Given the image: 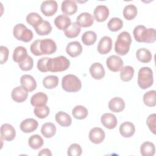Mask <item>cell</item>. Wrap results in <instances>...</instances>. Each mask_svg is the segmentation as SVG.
I'll return each instance as SVG.
<instances>
[{
    "label": "cell",
    "mask_w": 156,
    "mask_h": 156,
    "mask_svg": "<svg viewBox=\"0 0 156 156\" xmlns=\"http://www.w3.org/2000/svg\"><path fill=\"white\" fill-rule=\"evenodd\" d=\"M136 57L138 60L144 63L150 62L152 58L150 51L146 48L138 49L136 52Z\"/></svg>",
    "instance_id": "cell-28"
},
{
    "label": "cell",
    "mask_w": 156,
    "mask_h": 156,
    "mask_svg": "<svg viewBox=\"0 0 156 156\" xmlns=\"http://www.w3.org/2000/svg\"><path fill=\"white\" fill-rule=\"evenodd\" d=\"M40 41L41 40L38 39L35 40L30 45V52L35 55L36 56H40L42 55V54L40 51Z\"/></svg>",
    "instance_id": "cell-47"
},
{
    "label": "cell",
    "mask_w": 156,
    "mask_h": 156,
    "mask_svg": "<svg viewBox=\"0 0 156 156\" xmlns=\"http://www.w3.org/2000/svg\"><path fill=\"white\" fill-rule=\"evenodd\" d=\"M13 34L15 38L23 42H29L33 38V32L31 30L22 24L19 23L16 24L13 30Z\"/></svg>",
    "instance_id": "cell-6"
},
{
    "label": "cell",
    "mask_w": 156,
    "mask_h": 156,
    "mask_svg": "<svg viewBox=\"0 0 156 156\" xmlns=\"http://www.w3.org/2000/svg\"><path fill=\"white\" fill-rule=\"evenodd\" d=\"M72 114L74 118L77 119H85L88 114V110L83 105H76L75 106L73 110Z\"/></svg>",
    "instance_id": "cell-36"
},
{
    "label": "cell",
    "mask_w": 156,
    "mask_h": 156,
    "mask_svg": "<svg viewBox=\"0 0 156 156\" xmlns=\"http://www.w3.org/2000/svg\"><path fill=\"white\" fill-rule=\"evenodd\" d=\"M94 18L98 22H103L109 15V10L106 5H99L96 7L93 12Z\"/></svg>",
    "instance_id": "cell-15"
},
{
    "label": "cell",
    "mask_w": 156,
    "mask_h": 156,
    "mask_svg": "<svg viewBox=\"0 0 156 156\" xmlns=\"http://www.w3.org/2000/svg\"><path fill=\"white\" fill-rule=\"evenodd\" d=\"M134 69L131 66H125L122 68L120 72V78L124 82L130 81L133 77Z\"/></svg>",
    "instance_id": "cell-34"
},
{
    "label": "cell",
    "mask_w": 156,
    "mask_h": 156,
    "mask_svg": "<svg viewBox=\"0 0 156 156\" xmlns=\"http://www.w3.org/2000/svg\"><path fill=\"white\" fill-rule=\"evenodd\" d=\"M34 112L35 115L40 119H43L47 117L50 112V109L48 106L46 105H43V106H38L35 107Z\"/></svg>",
    "instance_id": "cell-42"
},
{
    "label": "cell",
    "mask_w": 156,
    "mask_h": 156,
    "mask_svg": "<svg viewBox=\"0 0 156 156\" xmlns=\"http://www.w3.org/2000/svg\"><path fill=\"white\" fill-rule=\"evenodd\" d=\"M34 65V60L33 58L27 55V57L21 62L18 63V66L20 68L24 71L31 70L33 68Z\"/></svg>",
    "instance_id": "cell-43"
},
{
    "label": "cell",
    "mask_w": 156,
    "mask_h": 156,
    "mask_svg": "<svg viewBox=\"0 0 156 156\" xmlns=\"http://www.w3.org/2000/svg\"><path fill=\"white\" fill-rule=\"evenodd\" d=\"M66 52L71 57H76L82 53V46L77 41H71L67 44Z\"/></svg>",
    "instance_id": "cell-22"
},
{
    "label": "cell",
    "mask_w": 156,
    "mask_h": 156,
    "mask_svg": "<svg viewBox=\"0 0 156 156\" xmlns=\"http://www.w3.org/2000/svg\"><path fill=\"white\" fill-rule=\"evenodd\" d=\"M21 86L27 91L31 92L36 89L37 82L33 76L29 74L23 75L20 78Z\"/></svg>",
    "instance_id": "cell-13"
},
{
    "label": "cell",
    "mask_w": 156,
    "mask_h": 156,
    "mask_svg": "<svg viewBox=\"0 0 156 156\" xmlns=\"http://www.w3.org/2000/svg\"><path fill=\"white\" fill-rule=\"evenodd\" d=\"M96 34L91 30L86 31L82 35V41L86 46L93 45L96 42Z\"/></svg>",
    "instance_id": "cell-37"
},
{
    "label": "cell",
    "mask_w": 156,
    "mask_h": 156,
    "mask_svg": "<svg viewBox=\"0 0 156 156\" xmlns=\"http://www.w3.org/2000/svg\"><path fill=\"white\" fill-rule=\"evenodd\" d=\"M16 132L14 127L10 124H3L1 127V136L4 140L10 141L14 140Z\"/></svg>",
    "instance_id": "cell-10"
},
{
    "label": "cell",
    "mask_w": 156,
    "mask_h": 156,
    "mask_svg": "<svg viewBox=\"0 0 156 156\" xmlns=\"http://www.w3.org/2000/svg\"><path fill=\"white\" fill-rule=\"evenodd\" d=\"M120 134L124 138H129L133 135L135 132L134 124L129 121L122 122L119 126Z\"/></svg>",
    "instance_id": "cell-23"
},
{
    "label": "cell",
    "mask_w": 156,
    "mask_h": 156,
    "mask_svg": "<svg viewBox=\"0 0 156 156\" xmlns=\"http://www.w3.org/2000/svg\"><path fill=\"white\" fill-rule=\"evenodd\" d=\"M40 49L42 55H51L56 51L57 45L53 40L45 38L41 40Z\"/></svg>",
    "instance_id": "cell-8"
},
{
    "label": "cell",
    "mask_w": 156,
    "mask_h": 156,
    "mask_svg": "<svg viewBox=\"0 0 156 156\" xmlns=\"http://www.w3.org/2000/svg\"><path fill=\"white\" fill-rule=\"evenodd\" d=\"M49 58V57H45L41 58L40 59H39L38 60L37 66V69L40 71H41L42 73H46V72L48 71V62Z\"/></svg>",
    "instance_id": "cell-46"
},
{
    "label": "cell",
    "mask_w": 156,
    "mask_h": 156,
    "mask_svg": "<svg viewBox=\"0 0 156 156\" xmlns=\"http://www.w3.org/2000/svg\"><path fill=\"white\" fill-rule=\"evenodd\" d=\"M55 119L56 122L62 127H68L72 122L70 115L62 111H60L55 114Z\"/></svg>",
    "instance_id": "cell-26"
},
{
    "label": "cell",
    "mask_w": 156,
    "mask_h": 156,
    "mask_svg": "<svg viewBox=\"0 0 156 156\" xmlns=\"http://www.w3.org/2000/svg\"><path fill=\"white\" fill-rule=\"evenodd\" d=\"M135 40L140 43H152L156 40L155 29L154 28L147 29L143 25L136 26L133 31Z\"/></svg>",
    "instance_id": "cell-1"
},
{
    "label": "cell",
    "mask_w": 156,
    "mask_h": 156,
    "mask_svg": "<svg viewBox=\"0 0 156 156\" xmlns=\"http://www.w3.org/2000/svg\"><path fill=\"white\" fill-rule=\"evenodd\" d=\"M57 2L54 0L43 1L40 5L41 12L46 16H51L54 15L57 12Z\"/></svg>",
    "instance_id": "cell-7"
},
{
    "label": "cell",
    "mask_w": 156,
    "mask_h": 156,
    "mask_svg": "<svg viewBox=\"0 0 156 156\" xmlns=\"http://www.w3.org/2000/svg\"><path fill=\"white\" fill-rule=\"evenodd\" d=\"M155 151V145L152 142L146 141L141 145L140 153L143 156H153Z\"/></svg>",
    "instance_id": "cell-32"
},
{
    "label": "cell",
    "mask_w": 156,
    "mask_h": 156,
    "mask_svg": "<svg viewBox=\"0 0 156 156\" xmlns=\"http://www.w3.org/2000/svg\"><path fill=\"white\" fill-rule=\"evenodd\" d=\"M43 140L39 135L35 134L30 136L28 140V144L29 147L33 149H38L41 148L43 144Z\"/></svg>",
    "instance_id": "cell-35"
},
{
    "label": "cell",
    "mask_w": 156,
    "mask_h": 156,
    "mask_svg": "<svg viewBox=\"0 0 156 156\" xmlns=\"http://www.w3.org/2000/svg\"><path fill=\"white\" fill-rule=\"evenodd\" d=\"M70 65L69 60L65 56L60 55L55 58H49L48 62V71L62 72L66 70Z\"/></svg>",
    "instance_id": "cell-3"
},
{
    "label": "cell",
    "mask_w": 156,
    "mask_h": 156,
    "mask_svg": "<svg viewBox=\"0 0 156 156\" xmlns=\"http://www.w3.org/2000/svg\"><path fill=\"white\" fill-rule=\"evenodd\" d=\"M80 27L77 24L76 22H73L71 25L64 30L65 36L69 38H73L77 37L80 32Z\"/></svg>",
    "instance_id": "cell-31"
},
{
    "label": "cell",
    "mask_w": 156,
    "mask_h": 156,
    "mask_svg": "<svg viewBox=\"0 0 156 156\" xmlns=\"http://www.w3.org/2000/svg\"><path fill=\"white\" fill-rule=\"evenodd\" d=\"M101 121L102 125L107 129H113L116 127L118 120L115 115L110 113H106L102 115Z\"/></svg>",
    "instance_id": "cell-17"
},
{
    "label": "cell",
    "mask_w": 156,
    "mask_h": 156,
    "mask_svg": "<svg viewBox=\"0 0 156 156\" xmlns=\"http://www.w3.org/2000/svg\"><path fill=\"white\" fill-rule=\"evenodd\" d=\"M106 65L109 70L113 72H118L121 71L123 67V61L120 57L112 55L107 58Z\"/></svg>",
    "instance_id": "cell-9"
},
{
    "label": "cell",
    "mask_w": 156,
    "mask_h": 156,
    "mask_svg": "<svg viewBox=\"0 0 156 156\" xmlns=\"http://www.w3.org/2000/svg\"><path fill=\"white\" fill-rule=\"evenodd\" d=\"M41 133L46 138H52L56 133V127L52 122H46L41 126Z\"/></svg>",
    "instance_id": "cell-29"
},
{
    "label": "cell",
    "mask_w": 156,
    "mask_h": 156,
    "mask_svg": "<svg viewBox=\"0 0 156 156\" xmlns=\"http://www.w3.org/2000/svg\"><path fill=\"white\" fill-rule=\"evenodd\" d=\"M71 19L66 15H60L54 20V24L60 30H66L71 25Z\"/></svg>",
    "instance_id": "cell-24"
},
{
    "label": "cell",
    "mask_w": 156,
    "mask_h": 156,
    "mask_svg": "<svg viewBox=\"0 0 156 156\" xmlns=\"http://www.w3.org/2000/svg\"><path fill=\"white\" fill-rule=\"evenodd\" d=\"M108 106L112 112L119 113L124 109L125 102L121 98L115 97L110 100Z\"/></svg>",
    "instance_id": "cell-20"
},
{
    "label": "cell",
    "mask_w": 156,
    "mask_h": 156,
    "mask_svg": "<svg viewBox=\"0 0 156 156\" xmlns=\"http://www.w3.org/2000/svg\"><path fill=\"white\" fill-rule=\"evenodd\" d=\"M112 40L108 36L102 37L98 45V51L101 54H106L108 53L112 48Z\"/></svg>",
    "instance_id": "cell-12"
},
{
    "label": "cell",
    "mask_w": 156,
    "mask_h": 156,
    "mask_svg": "<svg viewBox=\"0 0 156 156\" xmlns=\"http://www.w3.org/2000/svg\"><path fill=\"white\" fill-rule=\"evenodd\" d=\"M105 132L100 127H94L90 130L89 140L94 144L102 143L105 138Z\"/></svg>",
    "instance_id": "cell-14"
},
{
    "label": "cell",
    "mask_w": 156,
    "mask_h": 156,
    "mask_svg": "<svg viewBox=\"0 0 156 156\" xmlns=\"http://www.w3.org/2000/svg\"><path fill=\"white\" fill-rule=\"evenodd\" d=\"M62 87L66 92H77L82 88V82L76 76L67 74L62 78Z\"/></svg>",
    "instance_id": "cell-5"
},
{
    "label": "cell",
    "mask_w": 156,
    "mask_h": 156,
    "mask_svg": "<svg viewBox=\"0 0 156 156\" xmlns=\"http://www.w3.org/2000/svg\"><path fill=\"white\" fill-rule=\"evenodd\" d=\"M38 126V123L37 120L33 118H27L21 122L20 127L24 133H30L35 131Z\"/></svg>",
    "instance_id": "cell-19"
},
{
    "label": "cell",
    "mask_w": 156,
    "mask_h": 156,
    "mask_svg": "<svg viewBox=\"0 0 156 156\" xmlns=\"http://www.w3.org/2000/svg\"><path fill=\"white\" fill-rule=\"evenodd\" d=\"M82 152V150L81 146L77 143L71 144L67 151V154L69 156H80Z\"/></svg>",
    "instance_id": "cell-44"
},
{
    "label": "cell",
    "mask_w": 156,
    "mask_h": 156,
    "mask_svg": "<svg viewBox=\"0 0 156 156\" xmlns=\"http://www.w3.org/2000/svg\"><path fill=\"white\" fill-rule=\"evenodd\" d=\"M144 104L148 107H154L156 105V91L151 90L143 95Z\"/></svg>",
    "instance_id": "cell-38"
},
{
    "label": "cell",
    "mask_w": 156,
    "mask_h": 156,
    "mask_svg": "<svg viewBox=\"0 0 156 156\" xmlns=\"http://www.w3.org/2000/svg\"><path fill=\"white\" fill-rule=\"evenodd\" d=\"M27 55L26 49L22 46H19L15 48L14 49L12 58L15 62L20 63L23 61L27 57Z\"/></svg>",
    "instance_id": "cell-27"
},
{
    "label": "cell",
    "mask_w": 156,
    "mask_h": 156,
    "mask_svg": "<svg viewBox=\"0 0 156 156\" xmlns=\"http://www.w3.org/2000/svg\"><path fill=\"white\" fill-rule=\"evenodd\" d=\"M1 64H4L5 63L8 59L9 57V49L6 46H1Z\"/></svg>",
    "instance_id": "cell-48"
},
{
    "label": "cell",
    "mask_w": 156,
    "mask_h": 156,
    "mask_svg": "<svg viewBox=\"0 0 156 156\" xmlns=\"http://www.w3.org/2000/svg\"><path fill=\"white\" fill-rule=\"evenodd\" d=\"M27 92L22 86H18L12 90L11 96L15 102L21 103L27 99L28 96Z\"/></svg>",
    "instance_id": "cell-11"
},
{
    "label": "cell",
    "mask_w": 156,
    "mask_h": 156,
    "mask_svg": "<svg viewBox=\"0 0 156 156\" xmlns=\"http://www.w3.org/2000/svg\"><path fill=\"white\" fill-rule=\"evenodd\" d=\"M132 43V38L128 32L124 31L120 33L115 43V51L120 55H124L128 53Z\"/></svg>",
    "instance_id": "cell-2"
},
{
    "label": "cell",
    "mask_w": 156,
    "mask_h": 156,
    "mask_svg": "<svg viewBox=\"0 0 156 156\" xmlns=\"http://www.w3.org/2000/svg\"><path fill=\"white\" fill-rule=\"evenodd\" d=\"M43 21V20L41 16L36 12L29 13L26 16L27 23L31 25L34 28L36 27Z\"/></svg>",
    "instance_id": "cell-40"
},
{
    "label": "cell",
    "mask_w": 156,
    "mask_h": 156,
    "mask_svg": "<svg viewBox=\"0 0 156 156\" xmlns=\"http://www.w3.org/2000/svg\"><path fill=\"white\" fill-rule=\"evenodd\" d=\"M58 84V78L57 76L49 75L45 77L43 80V86L48 89H53Z\"/></svg>",
    "instance_id": "cell-39"
},
{
    "label": "cell",
    "mask_w": 156,
    "mask_h": 156,
    "mask_svg": "<svg viewBox=\"0 0 156 156\" xmlns=\"http://www.w3.org/2000/svg\"><path fill=\"white\" fill-rule=\"evenodd\" d=\"M107 26L110 31L116 32L122 27L123 21L119 18L114 17L109 20L107 24Z\"/></svg>",
    "instance_id": "cell-41"
},
{
    "label": "cell",
    "mask_w": 156,
    "mask_h": 156,
    "mask_svg": "<svg viewBox=\"0 0 156 156\" xmlns=\"http://www.w3.org/2000/svg\"><path fill=\"white\" fill-rule=\"evenodd\" d=\"M76 23L80 27H90L94 23V18L91 13L88 12H83L77 16Z\"/></svg>",
    "instance_id": "cell-16"
},
{
    "label": "cell",
    "mask_w": 156,
    "mask_h": 156,
    "mask_svg": "<svg viewBox=\"0 0 156 156\" xmlns=\"http://www.w3.org/2000/svg\"><path fill=\"white\" fill-rule=\"evenodd\" d=\"M61 10L64 14L67 15H72L74 14L77 10L76 2L73 0H65L62 1Z\"/></svg>",
    "instance_id": "cell-21"
},
{
    "label": "cell",
    "mask_w": 156,
    "mask_h": 156,
    "mask_svg": "<svg viewBox=\"0 0 156 156\" xmlns=\"http://www.w3.org/2000/svg\"><path fill=\"white\" fill-rule=\"evenodd\" d=\"M39 156H51L52 153L51 151L49 149H43L40 151V152L38 154Z\"/></svg>",
    "instance_id": "cell-49"
},
{
    "label": "cell",
    "mask_w": 156,
    "mask_h": 156,
    "mask_svg": "<svg viewBox=\"0 0 156 156\" xmlns=\"http://www.w3.org/2000/svg\"><path fill=\"white\" fill-rule=\"evenodd\" d=\"M90 73L91 77L96 80L102 79L105 76V69L102 65L99 62L93 63L90 67Z\"/></svg>",
    "instance_id": "cell-18"
},
{
    "label": "cell",
    "mask_w": 156,
    "mask_h": 156,
    "mask_svg": "<svg viewBox=\"0 0 156 156\" xmlns=\"http://www.w3.org/2000/svg\"><path fill=\"white\" fill-rule=\"evenodd\" d=\"M122 14L127 20H132L137 15V8L133 4H128L124 7Z\"/></svg>",
    "instance_id": "cell-33"
},
{
    "label": "cell",
    "mask_w": 156,
    "mask_h": 156,
    "mask_svg": "<svg viewBox=\"0 0 156 156\" xmlns=\"http://www.w3.org/2000/svg\"><path fill=\"white\" fill-rule=\"evenodd\" d=\"M34 29L36 33L39 35H47L52 31V26L50 23L46 20H43Z\"/></svg>",
    "instance_id": "cell-30"
},
{
    "label": "cell",
    "mask_w": 156,
    "mask_h": 156,
    "mask_svg": "<svg viewBox=\"0 0 156 156\" xmlns=\"http://www.w3.org/2000/svg\"><path fill=\"white\" fill-rule=\"evenodd\" d=\"M146 124L149 129V130L154 133H156V115L155 113H152L147 118Z\"/></svg>",
    "instance_id": "cell-45"
},
{
    "label": "cell",
    "mask_w": 156,
    "mask_h": 156,
    "mask_svg": "<svg viewBox=\"0 0 156 156\" xmlns=\"http://www.w3.org/2000/svg\"><path fill=\"white\" fill-rule=\"evenodd\" d=\"M48 96L43 92H38L34 94L30 99V104L34 107L45 105L48 102Z\"/></svg>",
    "instance_id": "cell-25"
},
{
    "label": "cell",
    "mask_w": 156,
    "mask_h": 156,
    "mask_svg": "<svg viewBox=\"0 0 156 156\" xmlns=\"http://www.w3.org/2000/svg\"><path fill=\"white\" fill-rule=\"evenodd\" d=\"M138 85L142 90H145L151 87L154 82L153 72L149 67H142L138 73Z\"/></svg>",
    "instance_id": "cell-4"
}]
</instances>
